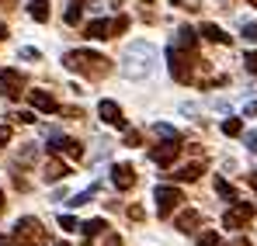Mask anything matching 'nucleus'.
I'll list each match as a JSON object with an SVG mask.
<instances>
[{
  "label": "nucleus",
  "instance_id": "27",
  "mask_svg": "<svg viewBox=\"0 0 257 246\" xmlns=\"http://www.w3.org/2000/svg\"><path fill=\"white\" fill-rule=\"evenodd\" d=\"M21 59H32V63H39V59H42V52H39V49H32V45H25V49H21Z\"/></svg>",
  "mask_w": 257,
  "mask_h": 246
},
{
  "label": "nucleus",
  "instance_id": "24",
  "mask_svg": "<svg viewBox=\"0 0 257 246\" xmlns=\"http://www.w3.org/2000/svg\"><path fill=\"white\" fill-rule=\"evenodd\" d=\"M153 135H157V139H181V135H177V132L171 128V125H164V122L153 125Z\"/></svg>",
  "mask_w": 257,
  "mask_h": 246
},
{
  "label": "nucleus",
  "instance_id": "37",
  "mask_svg": "<svg viewBox=\"0 0 257 246\" xmlns=\"http://www.w3.org/2000/svg\"><path fill=\"white\" fill-rule=\"evenodd\" d=\"M0 246H14V243H11V239H7V236H0Z\"/></svg>",
  "mask_w": 257,
  "mask_h": 246
},
{
  "label": "nucleus",
  "instance_id": "33",
  "mask_svg": "<svg viewBox=\"0 0 257 246\" xmlns=\"http://www.w3.org/2000/svg\"><path fill=\"white\" fill-rule=\"evenodd\" d=\"M7 142H11V128H7V125H0V146H7Z\"/></svg>",
  "mask_w": 257,
  "mask_h": 246
},
{
  "label": "nucleus",
  "instance_id": "5",
  "mask_svg": "<svg viewBox=\"0 0 257 246\" xmlns=\"http://www.w3.org/2000/svg\"><path fill=\"white\" fill-rule=\"evenodd\" d=\"M153 198H157V215H160V218H171V211L184 201V194H181L177 187H171V184H160V187L153 191Z\"/></svg>",
  "mask_w": 257,
  "mask_h": 246
},
{
  "label": "nucleus",
  "instance_id": "12",
  "mask_svg": "<svg viewBox=\"0 0 257 246\" xmlns=\"http://www.w3.org/2000/svg\"><path fill=\"white\" fill-rule=\"evenodd\" d=\"M87 39H111L115 35V18H97V21H90L87 25V32H84Z\"/></svg>",
  "mask_w": 257,
  "mask_h": 246
},
{
  "label": "nucleus",
  "instance_id": "23",
  "mask_svg": "<svg viewBox=\"0 0 257 246\" xmlns=\"http://www.w3.org/2000/svg\"><path fill=\"white\" fill-rule=\"evenodd\" d=\"M215 191H219L226 201H236V191H233V184H229V180H222V177H219V180H215Z\"/></svg>",
  "mask_w": 257,
  "mask_h": 246
},
{
  "label": "nucleus",
  "instance_id": "11",
  "mask_svg": "<svg viewBox=\"0 0 257 246\" xmlns=\"http://www.w3.org/2000/svg\"><path fill=\"white\" fill-rule=\"evenodd\" d=\"M28 101H32V108L42 111V115H56V111H59V101H56L49 90H28Z\"/></svg>",
  "mask_w": 257,
  "mask_h": 246
},
{
  "label": "nucleus",
  "instance_id": "25",
  "mask_svg": "<svg viewBox=\"0 0 257 246\" xmlns=\"http://www.w3.org/2000/svg\"><path fill=\"white\" fill-rule=\"evenodd\" d=\"M222 132H226V135H240V132H243V122H240V118H226V122H222Z\"/></svg>",
  "mask_w": 257,
  "mask_h": 246
},
{
  "label": "nucleus",
  "instance_id": "10",
  "mask_svg": "<svg viewBox=\"0 0 257 246\" xmlns=\"http://www.w3.org/2000/svg\"><path fill=\"white\" fill-rule=\"evenodd\" d=\"M97 118H101L104 125H115V128H125V115H122V108H118L115 101H108V97H104V101L97 104Z\"/></svg>",
  "mask_w": 257,
  "mask_h": 246
},
{
  "label": "nucleus",
  "instance_id": "30",
  "mask_svg": "<svg viewBox=\"0 0 257 246\" xmlns=\"http://www.w3.org/2000/svg\"><path fill=\"white\" fill-rule=\"evenodd\" d=\"M240 32H243V39L257 42V25H254V21H247V25H243V28H240Z\"/></svg>",
  "mask_w": 257,
  "mask_h": 246
},
{
  "label": "nucleus",
  "instance_id": "13",
  "mask_svg": "<svg viewBox=\"0 0 257 246\" xmlns=\"http://www.w3.org/2000/svg\"><path fill=\"white\" fill-rule=\"evenodd\" d=\"M111 184H115L118 191H132V187H136V170L128 163H118L111 170Z\"/></svg>",
  "mask_w": 257,
  "mask_h": 246
},
{
  "label": "nucleus",
  "instance_id": "39",
  "mask_svg": "<svg viewBox=\"0 0 257 246\" xmlns=\"http://www.w3.org/2000/svg\"><path fill=\"white\" fill-rule=\"evenodd\" d=\"M247 180H250V184H254V187H257V173H250V177H247Z\"/></svg>",
  "mask_w": 257,
  "mask_h": 246
},
{
  "label": "nucleus",
  "instance_id": "4",
  "mask_svg": "<svg viewBox=\"0 0 257 246\" xmlns=\"http://www.w3.org/2000/svg\"><path fill=\"white\" fill-rule=\"evenodd\" d=\"M14 239L21 246H45V229L39 218H21L14 225Z\"/></svg>",
  "mask_w": 257,
  "mask_h": 246
},
{
  "label": "nucleus",
  "instance_id": "42",
  "mask_svg": "<svg viewBox=\"0 0 257 246\" xmlns=\"http://www.w3.org/2000/svg\"><path fill=\"white\" fill-rule=\"evenodd\" d=\"M250 4H254V7H257V0H250Z\"/></svg>",
  "mask_w": 257,
  "mask_h": 246
},
{
  "label": "nucleus",
  "instance_id": "31",
  "mask_svg": "<svg viewBox=\"0 0 257 246\" xmlns=\"http://www.w3.org/2000/svg\"><path fill=\"white\" fill-rule=\"evenodd\" d=\"M143 139H139V132H125V146H139Z\"/></svg>",
  "mask_w": 257,
  "mask_h": 246
},
{
  "label": "nucleus",
  "instance_id": "6",
  "mask_svg": "<svg viewBox=\"0 0 257 246\" xmlns=\"http://www.w3.org/2000/svg\"><path fill=\"white\" fill-rule=\"evenodd\" d=\"M254 211H257V208L250 205V201H233L222 222H226V229H243V225L254 218Z\"/></svg>",
  "mask_w": 257,
  "mask_h": 246
},
{
  "label": "nucleus",
  "instance_id": "40",
  "mask_svg": "<svg viewBox=\"0 0 257 246\" xmlns=\"http://www.w3.org/2000/svg\"><path fill=\"white\" fill-rule=\"evenodd\" d=\"M0 211H4V191H0Z\"/></svg>",
  "mask_w": 257,
  "mask_h": 246
},
{
  "label": "nucleus",
  "instance_id": "26",
  "mask_svg": "<svg viewBox=\"0 0 257 246\" xmlns=\"http://www.w3.org/2000/svg\"><path fill=\"white\" fill-rule=\"evenodd\" d=\"M59 229H63V232H77V229H80V222H77L73 215H59Z\"/></svg>",
  "mask_w": 257,
  "mask_h": 246
},
{
  "label": "nucleus",
  "instance_id": "16",
  "mask_svg": "<svg viewBox=\"0 0 257 246\" xmlns=\"http://www.w3.org/2000/svg\"><path fill=\"white\" fill-rule=\"evenodd\" d=\"M202 35L209 42H215V45H229V35H226L219 25H202Z\"/></svg>",
  "mask_w": 257,
  "mask_h": 246
},
{
  "label": "nucleus",
  "instance_id": "19",
  "mask_svg": "<svg viewBox=\"0 0 257 246\" xmlns=\"http://www.w3.org/2000/svg\"><path fill=\"white\" fill-rule=\"evenodd\" d=\"M80 232H87V236H104V232H108V222H104V218H90V222L80 225Z\"/></svg>",
  "mask_w": 257,
  "mask_h": 246
},
{
  "label": "nucleus",
  "instance_id": "35",
  "mask_svg": "<svg viewBox=\"0 0 257 246\" xmlns=\"http://www.w3.org/2000/svg\"><path fill=\"white\" fill-rule=\"evenodd\" d=\"M247 149H254V153H257V132H247Z\"/></svg>",
  "mask_w": 257,
  "mask_h": 246
},
{
  "label": "nucleus",
  "instance_id": "22",
  "mask_svg": "<svg viewBox=\"0 0 257 246\" xmlns=\"http://www.w3.org/2000/svg\"><path fill=\"white\" fill-rule=\"evenodd\" d=\"M94 194H97V184H90L87 191H80V194H73V198H70V205H73V208H80V205H90V198H94Z\"/></svg>",
  "mask_w": 257,
  "mask_h": 246
},
{
  "label": "nucleus",
  "instance_id": "20",
  "mask_svg": "<svg viewBox=\"0 0 257 246\" xmlns=\"http://www.w3.org/2000/svg\"><path fill=\"white\" fill-rule=\"evenodd\" d=\"M28 14H32L35 21H49V4H45V0H32V4H28Z\"/></svg>",
  "mask_w": 257,
  "mask_h": 246
},
{
  "label": "nucleus",
  "instance_id": "1",
  "mask_svg": "<svg viewBox=\"0 0 257 246\" xmlns=\"http://www.w3.org/2000/svg\"><path fill=\"white\" fill-rule=\"evenodd\" d=\"M153 63H157V49L150 42H132L122 56V77L128 80H143L153 73Z\"/></svg>",
  "mask_w": 257,
  "mask_h": 246
},
{
  "label": "nucleus",
  "instance_id": "41",
  "mask_svg": "<svg viewBox=\"0 0 257 246\" xmlns=\"http://www.w3.org/2000/svg\"><path fill=\"white\" fill-rule=\"evenodd\" d=\"M56 246H70V243H56Z\"/></svg>",
  "mask_w": 257,
  "mask_h": 246
},
{
  "label": "nucleus",
  "instance_id": "7",
  "mask_svg": "<svg viewBox=\"0 0 257 246\" xmlns=\"http://www.w3.org/2000/svg\"><path fill=\"white\" fill-rule=\"evenodd\" d=\"M49 153L52 156H70V160H84V146L77 142V139H63V135H52L49 139Z\"/></svg>",
  "mask_w": 257,
  "mask_h": 246
},
{
  "label": "nucleus",
  "instance_id": "8",
  "mask_svg": "<svg viewBox=\"0 0 257 246\" xmlns=\"http://www.w3.org/2000/svg\"><path fill=\"white\" fill-rule=\"evenodd\" d=\"M177 153H181V139H164L157 149H150V160L157 166H171L177 160Z\"/></svg>",
  "mask_w": 257,
  "mask_h": 246
},
{
  "label": "nucleus",
  "instance_id": "32",
  "mask_svg": "<svg viewBox=\"0 0 257 246\" xmlns=\"http://www.w3.org/2000/svg\"><path fill=\"white\" fill-rule=\"evenodd\" d=\"M104 246H122V239L115 232H104Z\"/></svg>",
  "mask_w": 257,
  "mask_h": 246
},
{
  "label": "nucleus",
  "instance_id": "9",
  "mask_svg": "<svg viewBox=\"0 0 257 246\" xmlns=\"http://www.w3.org/2000/svg\"><path fill=\"white\" fill-rule=\"evenodd\" d=\"M21 90H25V77H21L18 70H4V73H0V94H4L7 101L21 97Z\"/></svg>",
  "mask_w": 257,
  "mask_h": 246
},
{
  "label": "nucleus",
  "instance_id": "28",
  "mask_svg": "<svg viewBox=\"0 0 257 246\" xmlns=\"http://www.w3.org/2000/svg\"><path fill=\"white\" fill-rule=\"evenodd\" d=\"M202 246H222V243H219V232H212V229L202 232Z\"/></svg>",
  "mask_w": 257,
  "mask_h": 246
},
{
  "label": "nucleus",
  "instance_id": "15",
  "mask_svg": "<svg viewBox=\"0 0 257 246\" xmlns=\"http://www.w3.org/2000/svg\"><path fill=\"white\" fill-rule=\"evenodd\" d=\"M198 222H202V215H198V211L191 208V211H181V215H177V222H174V229H181V232H191V229H195Z\"/></svg>",
  "mask_w": 257,
  "mask_h": 246
},
{
  "label": "nucleus",
  "instance_id": "36",
  "mask_svg": "<svg viewBox=\"0 0 257 246\" xmlns=\"http://www.w3.org/2000/svg\"><path fill=\"white\" fill-rule=\"evenodd\" d=\"M247 115H257V101H250V104H247Z\"/></svg>",
  "mask_w": 257,
  "mask_h": 246
},
{
  "label": "nucleus",
  "instance_id": "34",
  "mask_svg": "<svg viewBox=\"0 0 257 246\" xmlns=\"http://www.w3.org/2000/svg\"><path fill=\"white\" fill-rule=\"evenodd\" d=\"M14 118H18V122H25V125L35 122V115H32V111H21V115H14Z\"/></svg>",
  "mask_w": 257,
  "mask_h": 246
},
{
  "label": "nucleus",
  "instance_id": "14",
  "mask_svg": "<svg viewBox=\"0 0 257 246\" xmlns=\"http://www.w3.org/2000/svg\"><path fill=\"white\" fill-rule=\"evenodd\" d=\"M198 35H202V32H195V28H188V25H184V28H177V35H174L171 45L184 49V52H195V49H198Z\"/></svg>",
  "mask_w": 257,
  "mask_h": 246
},
{
  "label": "nucleus",
  "instance_id": "43",
  "mask_svg": "<svg viewBox=\"0 0 257 246\" xmlns=\"http://www.w3.org/2000/svg\"><path fill=\"white\" fill-rule=\"evenodd\" d=\"M143 4H150V0H143Z\"/></svg>",
  "mask_w": 257,
  "mask_h": 246
},
{
  "label": "nucleus",
  "instance_id": "2",
  "mask_svg": "<svg viewBox=\"0 0 257 246\" xmlns=\"http://www.w3.org/2000/svg\"><path fill=\"white\" fill-rule=\"evenodd\" d=\"M63 66H66L70 73L90 77V80H97V77H104V73L111 70V63H108L101 52H90V49H73V52H66V56H63Z\"/></svg>",
  "mask_w": 257,
  "mask_h": 246
},
{
  "label": "nucleus",
  "instance_id": "38",
  "mask_svg": "<svg viewBox=\"0 0 257 246\" xmlns=\"http://www.w3.org/2000/svg\"><path fill=\"white\" fill-rule=\"evenodd\" d=\"M4 39H7V28H4V25H0V42H4Z\"/></svg>",
  "mask_w": 257,
  "mask_h": 246
},
{
  "label": "nucleus",
  "instance_id": "21",
  "mask_svg": "<svg viewBox=\"0 0 257 246\" xmlns=\"http://www.w3.org/2000/svg\"><path fill=\"white\" fill-rule=\"evenodd\" d=\"M202 173V163H188V166H181L177 173H174V180H195Z\"/></svg>",
  "mask_w": 257,
  "mask_h": 246
},
{
  "label": "nucleus",
  "instance_id": "17",
  "mask_svg": "<svg viewBox=\"0 0 257 246\" xmlns=\"http://www.w3.org/2000/svg\"><path fill=\"white\" fill-rule=\"evenodd\" d=\"M45 180H63V177H70V166L66 163H59V160H52V163L45 166V173H42Z\"/></svg>",
  "mask_w": 257,
  "mask_h": 246
},
{
  "label": "nucleus",
  "instance_id": "29",
  "mask_svg": "<svg viewBox=\"0 0 257 246\" xmlns=\"http://www.w3.org/2000/svg\"><path fill=\"white\" fill-rule=\"evenodd\" d=\"M243 66H247V73H257V52H247L243 56Z\"/></svg>",
  "mask_w": 257,
  "mask_h": 246
},
{
  "label": "nucleus",
  "instance_id": "3",
  "mask_svg": "<svg viewBox=\"0 0 257 246\" xmlns=\"http://www.w3.org/2000/svg\"><path fill=\"white\" fill-rule=\"evenodd\" d=\"M167 59H171V77L177 83H191L195 80V63H198L195 52H184V49L171 45V49H167Z\"/></svg>",
  "mask_w": 257,
  "mask_h": 246
},
{
  "label": "nucleus",
  "instance_id": "18",
  "mask_svg": "<svg viewBox=\"0 0 257 246\" xmlns=\"http://www.w3.org/2000/svg\"><path fill=\"white\" fill-rule=\"evenodd\" d=\"M84 4H87V0H70L63 21H66V25H80V11H84Z\"/></svg>",
  "mask_w": 257,
  "mask_h": 246
}]
</instances>
